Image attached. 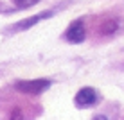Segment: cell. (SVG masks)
<instances>
[{
    "instance_id": "obj_1",
    "label": "cell",
    "mask_w": 124,
    "mask_h": 120,
    "mask_svg": "<svg viewBox=\"0 0 124 120\" xmlns=\"http://www.w3.org/2000/svg\"><path fill=\"white\" fill-rule=\"evenodd\" d=\"M50 86V81L47 79H36V81H20L15 84V88L22 93H29V95H38L43 90Z\"/></svg>"
},
{
    "instance_id": "obj_2",
    "label": "cell",
    "mask_w": 124,
    "mask_h": 120,
    "mask_svg": "<svg viewBox=\"0 0 124 120\" xmlns=\"http://www.w3.org/2000/svg\"><path fill=\"white\" fill-rule=\"evenodd\" d=\"M65 38L70 43H81V41L85 40V25H83V22H81V20L72 22V25L65 32Z\"/></svg>"
},
{
    "instance_id": "obj_3",
    "label": "cell",
    "mask_w": 124,
    "mask_h": 120,
    "mask_svg": "<svg viewBox=\"0 0 124 120\" xmlns=\"http://www.w3.org/2000/svg\"><path fill=\"white\" fill-rule=\"evenodd\" d=\"M97 102V92L93 88H83L78 92L76 95V104L81 106V108H86V106H92Z\"/></svg>"
},
{
    "instance_id": "obj_4",
    "label": "cell",
    "mask_w": 124,
    "mask_h": 120,
    "mask_svg": "<svg viewBox=\"0 0 124 120\" xmlns=\"http://www.w3.org/2000/svg\"><path fill=\"white\" fill-rule=\"evenodd\" d=\"M50 14H52V13H50V11H47V13H40V14H36V16H31V18L23 20L22 23L15 25V27H13V31H25V29H29V27H32V25H36L38 22H40V20L49 18Z\"/></svg>"
},
{
    "instance_id": "obj_5",
    "label": "cell",
    "mask_w": 124,
    "mask_h": 120,
    "mask_svg": "<svg viewBox=\"0 0 124 120\" xmlns=\"http://www.w3.org/2000/svg\"><path fill=\"white\" fill-rule=\"evenodd\" d=\"M115 31H117V22H115V20H106V22L102 23V27H101L102 34H112Z\"/></svg>"
},
{
    "instance_id": "obj_6",
    "label": "cell",
    "mask_w": 124,
    "mask_h": 120,
    "mask_svg": "<svg viewBox=\"0 0 124 120\" xmlns=\"http://www.w3.org/2000/svg\"><path fill=\"white\" fill-rule=\"evenodd\" d=\"M40 0H13V4H15L16 7H22V9H25V7H31L34 6V4H38Z\"/></svg>"
}]
</instances>
